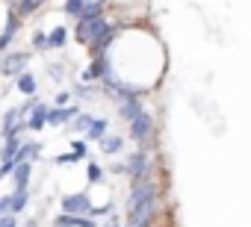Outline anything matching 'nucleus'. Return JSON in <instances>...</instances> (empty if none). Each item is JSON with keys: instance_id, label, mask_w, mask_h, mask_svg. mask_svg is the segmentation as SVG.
Wrapping results in <instances>:
<instances>
[{"instance_id": "1", "label": "nucleus", "mask_w": 251, "mask_h": 227, "mask_svg": "<svg viewBox=\"0 0 251 227\" xmlns=\"http://www.w3.org/2000/svg\"><path fill=\"white\" fill-rule=\"evenodd\" d=\"M112 30H115V24H109L106 15H100V18H80V21H77V30H74V39H77L80 45L92 47V45H98L106 33H112Z\"/></svg>"}, {"instance_id": "16", "label": "nucleus", "mask_w": 251, "mask_h": 227, "mask_svg": "<svg viewBox=\"0 0 251 227\" xmlns=\"http://www.w3.org/2000/svg\"><path fill=\"white\" fill-rule=\"evenodd\" d=\"M62 12H68L71 18H83V12H86V0H65V6H62Z\"/></svg>"}, {"instance_id": "14", "label": "nucleus", "mask_w": 251, "mask_h": 227, "mask_svg": "<svg viewBox=\"0 0 251 227\" xmlns=\"http://www.w3.org/2000/svg\"><path fill=\"white\" fill-rule=\"evenodd\" d=\"M27 206H30V192H12L9 195V212L12 215H21Z\"/></svg>"}, {"instance_id": "23", "label": "nucleus", "mask_w": 251, "mask_h": 227, "mask_svg": "<svg viewBox=\"0 0 251 227\" xmlns=\"http://www.w3.org/2000/svg\"><path fill=\"white\" fill-rule=\"evenodd\" d=\"M0 227H21V221H18V215H3V218H0Z\"/></svg>"}, {"instance_id": "28", "label": "nucleus", "mask_w": 251, "mask_h": 227, "mask_svg": "<svg viewBox=\"0 0 251 227\" xmlns=\"http://www.w3.org/2000/svg\"><path fill=\"white\" fill-rule=\"evenodd\" d=\"M0 165H3V154H0Z\"/></svg>"}, {"instance_id": "24", "label": "nucleus", "mask_w": 251, "mask_h": 227, "mask_svg": "<svg viewBox=\"0 0 251 227\" xmlns=\"http://www.w3.org/2000/svg\"><path fill=\"white\" fill-rule=\"evenodd\" d=\"M68 100H71V91H68V89H62V91H56V103H53V106H65Z\"/></svg>"}, {"instance_id": "15", "label": "nucleus", "mask_w": 251, "mask_h": 227, "mask_svg": "<svg viewBox=\"0 0 251 227\" xmlns=\"http://www.w3.org/2000/svg\"><path fill=\"white\" fill-rule=\"evenodd\" d=\"M45 3V0H15V15L18 18H27L33 12H39V6Z\"/></svg>"}, {"instance_id": "12", "label": "nucleus", "mask_w": 251, "mask_h": 227, "mask_svg": "<svg viewBox=\"0 0 251 227\" xmlns=\"http://www.w3.org/2000/svg\"><path fill=\"white\" fill-rule=\"evenodd\" d=\"M98 145H100V151H103L106 157H115V154H121V148H124V136H118V133H106Z\"/></svg>"}, {"instance_id": "27", "label": "nucleus", "mask_w": 251, "mask_h": 227, "mask_svg": "<svg viewBox=\"0 0 251 227\" xmlns=\"http://www.w3.org/2000/svg\"><path fill=\"white\" fill-rule=\"evenodd\" d=\"M21 227H39V221L33 218V221H27V224H21Z\"/></svg>"}, {"instance_id": "7", "label": "nucleus", "mask_w": 251, "mask_h": 227, "mask_svg": "<svg viewBox=\"0 0 251 227\" xmlns=\"http://www.w3.org/2000/svg\"><path fill=\"white\" fill-rule=\"evenodd\" d=\"M50 224H53V227H100V221L92 218V215H68V212L53 215Z\"/></svg>"}, {"instance_id": "5", "label": "nucleus", "mask_w": 251, "mask_h": 227, "mask_svg": "<svg viewBox=\"0 0 251 227\" xmlns=\"http://www.w3.org/2000/svg\"><path fill=\"white\" fill-rule=\"evenodd\" d=\"M27 62H30V56H27V53H21V50L6 53V56H3V62H0V74H6V77H21V74L27 71Z\"/></svg>"}, {"instance_id": "26", "label": "nucleus", "mask_w": 251, "mask_h": 227, "mask_svg": "<svg viewBox=\"0 0 251 227\" xmlns=\"http://www.w3.org/2000/svg\"><path fill=\"white\" fill-rule=\"evenodd\" d=\"M3 215H9V195L0 198V218H3Z\"/></svg>"}, {"instance_id": "4", "label": "nucleus", "mask_w": 251, "mask_h": 227, "mask_svg": "<svg viewBox=\"0 0 251 227\" xmlns=\"http://www.w3.org/2000/svg\"><path fill=\"white\" fill-rule=\"evenodd\" d=\"M59 209L68 212V215H92L95 204H92V198L86 192H74V195H62Z\"/></svg>"}, {"instance_id": "21", "label": "nucleus", "mask_w": 251, "mask_h": 227, "mask_svg": "<svg viewBox=\"0 0 251 227\" xmlns=\"http://www.w3.org/2000/svg\"><path fill=\"white\" fill-rule=\"evenodd\" d=\"M71 151H74V154L80 157V162H83V159L89 157V145H86L83 139H74V142H71Z\"/></svg>"}, {"instance_id": "25", "label": "nucleus", "mask_w": 251, "mask_h": 227, "mask_svg": "<svg viewBox=\"0 0 251 227\" xmlns=\"http://www.w3.org/2000/svg\"><path fill=\"white\" fill-rule=\"evenodd\" d=\"M12 171H15V162H6V159H3V165H0V180H3V177H9Z\"/></svg>"}, {"instance_id": "22", "label": "nucleus", "mask_w": 251, "mask_h": 227, "mask_svg": "<svg viewBox=\"0 0 251 227\" xmlns=\"http://www.w3.org/2000/svg\"><path fill=\"white\" fill-rule=\"evenodd\" d=\"M53 162H56V165H74V162H80V157L71 151V154H59V157H53Z\"/></svg>"}, {"instance_id": "17", "label": "nucleus", "mask_w": 251, "mask_h": 227, "mask_svg": "<svg viewBox=\"0 0 251 227\" xmlns=\"http://www.w3.org/2000/svg\"><path fill=\"white\" fill-rule=\"evenodd\" d=\"M65 45H68V30H65V27L50 30V50H59V47H65Z\"/></svg>"}, {"instance_id": "8", "label": "nucleus", "mask_w": 251, "mask_h": 227, "mask_svg": "<svg viewBox=\"0 0 251 227\" xmlns=\"http://www.w3.org/2000/svg\"><path fill=\"white\" fill-rule=\"evenodd\" d=\"M48 115H50V106L39 100V103L33 106V112L27 115V130H30V133H39V130H45V127H48Z\"/></svg>"}, {"instance_id": "2", "label": "nucleus", "mask_w": 251, "mask_h": 227, "mask_svg": "<svg viewBox=\"0 0 251 227\" xmlns=\"http://www.w3.org/2000/svg\"><path fill=\"white\" fill-rule=\"evenodd\" d=\"M154 130H157V121H154V115L145 109V112H139V115L130 121V139L136 142V145H148L151 139H154Z\"/></svg>"}, {"instance_id": "20", "label": "nucleus", "mask_w": 251, "mask_h": 227, "mask_svg": "<svg viewBox=\"0 0 251 227\" xmlns=\"http://www.w3.org/2000/svg\"><path fill=\"white\" fill-rule=\"evenodd\" d=\"M30 42H33V47H36V50H50V33H42V30H36Z\"/></svg>"}, {"instance_id": "19", "label": "nucleus", "mask_w": 251, "mask_h": 227, "mask_svg": "<svg viewBox=\"0 0 251 227\" xmlns=\"http://www.w3.org/2000/svg\"><path fill=\"white\" fill-rule=\"evenodd\" d=\"M86 180L95 186V183H103V168L98 162H86Z\"/></svg>"}, {"instance_id": "11", "label": "nucleus", "mask_w": 251, "mask_h": 227, "mask_svg": "<svg viewBox=\"0 0 251 227\" xmlns=\"http://www.w3.org/2000/svg\"><path fill=\"white\" fill-rule=\"evenodd\" d=\"M15 89H18L24 97H36V91H39V80H36L30 71H24L21 77H15Z\"/></svg>"}, {"instance_id": "18", "label": "nucleus", "mask_w": 251, "mask_h": 227, "mask_svg": "<svg viewBox=\"0 0 251 227\" xmlns=\"http://www.w3.org/2000/svg\"><path fill=\"white\" fill-rule=\"evenodd\" d=\"M92 121H95V115H92V112H80V115H77V118L71 121V127H74L77 133H89Z\"/></svg>"}, {"instance_id": "13", "label": "nucleus", "mask_w": 251, "mask_h": 227, "mask_svg": "<svg viewBox=\"0 0 251 227\" xmlns=\"http://www.w3.org/2000/svg\"><path fill=\"white\" fill-rule=\"evenodd\" d=\"M106 133H109V121L106 118H95L92 127H89V133H86V142H100Z\"/></svg>"}, {"instance_id": "9", "label": "nucleus", "mask_w": 251, "mask_h": 227, "mask_svg": "<svg viewBox=\"0 0 251 227\" xmlns=\"http://www.w3.org/2000/svg\"><path fill=\"white\" fill-rule=\"evenodd\" d=\"M30 177H33V162H18L12 171V192H30Z\"/></svg>"}, {"instance_id": "6", "label": "nucleus", "mask_w": 251, "mask_h": 227, "mask_svg": "<svg viewBox=\"0 0 251 227\" xmlns=\"http://www.w3.org/2000/svg\"><path fill=\"white\" fill-rule=\"evenodd\" d=\"M80 106H50V115H48V127H62V124H71L77 115H80Z\"/></svg>"}, {"instance_id": "10", "label": "nucleus", "mask_w": 251, "mask_h": 227, "mask_svg": "<svg viewBox=\"0 0 251 227\" xmlns=\"http://www.w3.org/2000/svg\"><path fill=\"white\" fill-rule=\"evenodd\" d=\"M18 30H21V18H18V15H9V21H6V30L0 33V53H3V50L12 45V39L18 36Z\"/></svg>"}, {"instance_id": "3", "label": "nucleus", "mask_w": 251, "mask_h": 227, "mask_svg": "<svg viewBox=\"0 0 251 227\" xmlns=\"http://www.w3.org/2000/svg\"><path fill=\"white\" fill-rule=\"evenodd\" d=\"M124 168H127V177H130L133 183L142 180V177H151V154H148L145 148L127 154V162H124Z\"/></svg>"}]
</instances>
